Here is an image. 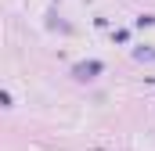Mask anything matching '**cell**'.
I'll return each mask as SVG.
<instances>
[{
	"mask_svg": "<svg viewBox=\"0 0 155 151\" xmlns=\"http://www.w3.org/2000/svg\"><path fill=\"white\" fill-rule=\"evenodd\" d=\"M101 69H105L101 61H79L76 69H72V76H76V79H94V76L101 72Z\"/></svg>",
	"mask_w": 155,
	"mask_h": 151,
	"instance_id": "obj_1",
	"label": "cell"
},
{
	"mask_svg": "<svg viewBox=\"0 0 155 151\" xmlns=\"http://www.w3.org/2000/svg\"><path fill=\"white\" fill-rule=\"evenodd\" d=\"M134 58H137V61H155V50H137Z\"/></svg>",
	"mask_w": 155,
	"mask_h": 151,
	"instance_id": "obj_2",
	"label": "cell"
}]
</instances>
